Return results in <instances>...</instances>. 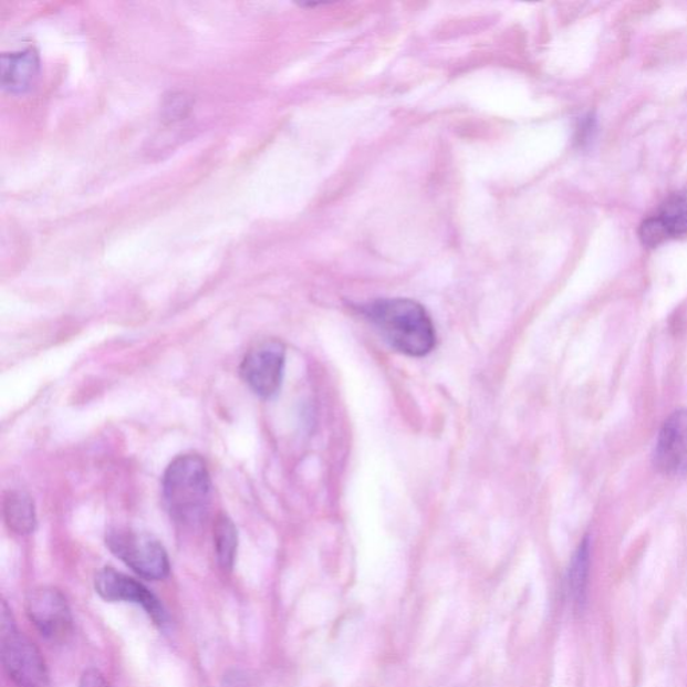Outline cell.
<instances>
[{"label": "cell", "instance_id": "6da1fadb", "mask_svg": "<svg viewBox=\"0 0 687 687\" xmlns=\"http://www.w3.org/2000/svg\"><path fill=\"white\" fill-rule=\"evenodd\" d=\"M363 312L394 350L403 355L424 357L437 345L430 314L419 302L407 299L377 300Z\"/></svg>", "mask_w": 687, "mask_h": 687}, {"label": "cell", "instance_id": "7a4b0ae2", "mask_svg": "<svg viewBox=\"0 0 687 687\" xmlns=\"http://www.w3.org/2000/svg\"><path fill=\"white\" fill-rule=\"evenodd\" d=\"M212 483L207 465L195 454L175 458L163 478L164 502L183 527H198L211 506Z\"/></svg>", "mask_w": 687, "mask_h": 687}, {"label": "cell", "instance_id": "3957f363", "mask_svg": "<svg viewBox=\"0 0 687 687\" xmlns=\"http://www.w3.org/2000/svg\"><path fill=\"white\" fill-rule=\"evenodd\" d=\"M0 643L6 674L18 687H49L50 676L45 658L28 636L19 633L8 603L2 602Z\"/></svg>", "mask_w": 687, "mask_h": 687}, {"label": "cell", "instance_id": "277c9868", "mask_svg": "<svg viewBox=\"0 0 687 687\" xmlns=\"http://www.w3.org/2000/svg\"><path fill=\"white\" fill-rule=\"evenodd\" d=\"M106 545L116 558L144 579L163 580L171 571L166 550L159 540L148 533L125 528L112 529L106 534Z\"/></svg>", "mask_w": 687, "mask_h": 687}, {"label": "cell", "instance_id": "5b68a950", "mask_svg": "<svg viewBox=\"0 0 687 687\" xmlns=\"http://www.w3.org/2000/svg\"><path fill=\"white\" fill-rule=\"evenodd\" d=\"M287 348L280 340H264L244 356L241 375L248 386L263 399L273 398L282 384Z\"/></svg>", "mask_w": 687, "mask_h": 687}, {"label": "cell", "instance_id": "8992f818", "mask_svg": "<svg viewBox=\"0 0 687 687\" xmlns=\"http://www.w3.org/2000/svg\"><path fill=\"white\" fill-rule=\"evenodd\" d=\"M27 614L42 636L49 641L65 639L72 632L73 617L66 597L60 590L38 587L27 597Z\"/></svg>", "mask_w": 687, "mask_h": 687}, {"label": "cell", "instance_id": "52a82bcc", "mask_svg": "<svg viewBox=\"0 0 687 687\" xmlns=\"http://www.w3.org/2000/svg\"><path fill=\"white\" fill-rule=\"evenodd\" d=\"M94 589L106 602L135 603L142 606L156 624L164 626L167 613L159 598L137 580L113 569H104L94 577Z\"/></svg>", "mask_w": 687, "mask_h": 687}, {"label": "cell", "instance_id": "ba28073f", "mask_svg": "<svg viewBox=\"0 0 687 687\" xmlns=\"http://www.w3.org/2000/svg\"><path fill=\"white\" fill-rule=\"evenodd\" d=\"M687 235V195H674L639 227V238L647 248Z\"/></svg>", "mask_w": 687, "mask_h": 687}, {"label": "cell", "instance_id": "9c48e42d", "mask_svg": "<svg viewBox=\"0 0 687 687\" xmlns=\"http://www.w3.org/2000/svg\"><path fill=\"white\" fill-rule=\"evenodd\" d=\"M655 465L665 475L687 472V409L665 421L655 446Z\"/></svg>", "mask_w": 687, "mask_h": 687}, {"label": "cell", "instance_id": "30bf717a", "mask_svg": "<svg viewBox=\"0 0 687 687\" xmlns=\"http://www.w3.org/2000/svg\"><path fill=\"white\" fill-rule=\"evenodd\" d=\"M41 71L40 54L34 48L4 53L0 59V82L11 94H23L35 84Z\"/></svg>", "mask_w": 687, "mask_h": 687}, {"label": "cell", "instance_id": "8fae6325", "mask_svg": "<svg viewBox=\"0 0 687 687\" xmlns=\"http://www.w3.org/2000/svg\"><path fill=\"white\" fill-rule=\"evenodd\" d=\"M3 509L6 524L12 532L24 535L35 531V507L30 496L23 491H10L4 498Z\"/></svg>", "mask_w": 687, "mask_h": 687}, {"label": "cell", "instance_id": "7c38bea8", "mask_svg": "<svg viewBox=\"0 0 687 687\" xmlns=\"http://www.w3.org/2000/svg\"><path fill=\"white\" fill-rule=\"evenodd\" d=\"M591 550L590 540L584 539L573 554L569 571V590L573 606L582 611L587 601Z\"/></svg>", "mask_w": 687, "mask_h": 687}, {"label": "cell", "instance_id": "4fadbf2b", "mask_svg": "<svg viewBox=\"0 0 687 687\" xmlns=\"http://www.w3.org/2000/svg\"><path fill=\"white\" fill-rule=\"evenodd\" d=\"M214 543H216L219 565L225 571H231L237 558L238 531L229 517H218L216 528H214Z\"/></svg>", "mask_w": 687, "mask_h": 687}, {"label": "cell", "instance_id": "5bb4252c", "mask_svg": "<svg viewBox=\"0 0 687 687\" xmlns=\"http://www.w3.org/2000/svg\"><path fill=\"white\" fill-rule=\"evenodd\" d=\"M194 100L187 93H173L164 100L162 106V116L164 122L174 123L185 118L191 111Z\"/></svg>", "mask_w": 687, "mask_h": 687}, {"label": "cell", "instance_id": "9a60e30c", "mask_svg": "<svg viewBox=\"0 0 687 687\" xmlns=\"http://www.w3.org/2000/svg\"><path fill=\"white\" fill-rule=\"evenodd\" d=\"M80 687H111V685L98 670L90 669L82 674Z\"/></svg>", "mask_w": 687, "mask_h": 687}]
</instances>
